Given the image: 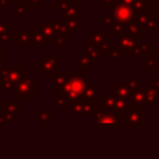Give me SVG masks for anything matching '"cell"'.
I'll return each mask as SVG.
<instances>
[{"label":"cell","instance_id":"obj_9","mask_svg":"<svg viewBox=\"0 0 159 159\" xmlns=\"http://www.w3.org/2000/svg\"><path fill=\"white\" fill-rule=\"evenodd\" d=\"M19 34H20V42L19 43H20L21 48H25L26 45L30 42V32H27V30H26L25 26H21Z\"/></svg>","mask_w":159,"mask_h":159},{"label":"cell","instance_id":"obj_1","mask_svg":"<svg viewBox=\"0 0 159 159\" xmlns=\"http://www.w3.org/2000/svg\"><path fill=\"white\" fill-rule=\"evenodd\" d=\"M55 7L61 10V21H63L70 30L77 27V30L81 31L82 0H60Z\"/></svg>","mask_w":159,"mask_h":159},{"label":"cell","instance_id":"obj_15","mask_svg":"<svg viewBox=\"0 0 159 159\" xmlns=\"http://www.w3.org/2000/svg\"><path fill=\"white\" fill-rule=\"evenodd\" d=\"M4 60H2V55H0V72L4 71Z\"/></svg>","mask_w":159,"mask_h":159},{"label":"cell","instance_id":"obj_10","mask_svg":"<svg viewBox=\"0 0 159 159\" xmlns=\"http://www.w3.org/2000/svg\"><path fill=\"white\" fill-rule=\"evenodd\" d=\"M26 7L27 9H42L43 0H26Z\"/></svg>","mask_w":159,"mask_h":159},{"label":"cell","instance_id":"obj_2","mask_svg":"<svg viewBox=\"0 0 159 159\" xmlns=\"http://www.w3.org/2000/svg\"><path fill=\"white\" fill-rule=\"evenodd\" d=\"M26 67L25 66H9L0 72V89L4 93H15L17 84L25 78Z\"/></svg>","mask_w":159,"mask_h":159},{"label":"cell","instance_id":"obj_8","mask_svg":"<svg viewBox=\"0 0 159 159\" xmlns=\"http://www.w3.org/2000/svg\"><path fill=\"white\" fill-rule=\"evenodd\" d=\"M43 39L39 32H31L30 34V43L32 48H41L43 45Z\"/></svg>","mask_w":159,"mask_h":159},{"label":"cell","instance_id":"obj_12","mask_svg":"<svg viewBox=\"0 0 159 159\" xmlns=\"http://www.w3.org/2000/svg\"><path fill=\"white\" fill-rule=\"evenodd\" d=\"M26 5H22V4H16L15 9H14V14L17 15V16H21V15H25L26 14Z\"/></svg>","mask_w":159,"mask_h":159},{"label":"cell","instance_id":"obj_14","mask_svg":"<svg viewBox=\"0 0 159 159\" xmlns=\"http://www.w3.org/2000/svg\"><path fill=\"white\" fill-rule=\"evenodd\" d=\"M10 7L9 0H0V10H7Z\"/></svg>","mask_w":159,"mask_h":159},{"label":"cell","instance_id":"obj_5","mask_svg":"<svg viewBox=\"0 0 159 159\" xmlns=\"http://www.w3.org/2000/svg\"><path fill=\"white\" fill-rule=\"evenodd\" d=\"M39 34L45 42H52L55 39V21H39Z\"/></svg>","mask_w":159,"mask_h":159},{"label":"cell","instance_id":"obj_3","mask_svg":"<svg viewBox=\"0 0 159 159\" xmlns=\"http://www.w3.org/2000/svg\"><path fill=\"white\" fill-rule=\"evenodd\" d=\"M135 14H138V12L130 5H128V4L123 2L122 0H119L113 6L112 16H113L114 21L117 22V25L125 26V25H129V24H132L134 21Z\"/></svg>","mask_w":159,"mask_h":159},{"label":"cell","instance_id":"obj_17","mask_svg":"<svg viewBox=\"0 0 159 159\" xmlns=\"http://www.w3.org/2000/svg\"><path fill=\"white\" fill-rule=\"evenodd\" d=\"M10 4H20V0H9Z\"/></svg>","mask_w":159,"mask_h":159},{"label":"cell","instance_id":"obj_6","mask_svg":"<svg viewBox=\"0 0 159 159\" xmlns=\"http://www.w3.org/2000/svg\"><path fill=\"white\" fill-rule=\"evenodd\" d=\"M57 58L58 56L55 57H50L47 55L43 56V58L41 61H39V70L42 71L45 75L47 73V71H53L56 68V63H57Z\"/></svg>","mask_w":159,"mask_h":159},{"label":"cell","instance_id":"obj_11","mask_svg":"<svg viewBox=\"0 0 159 159\" xmlns=\"http://www.w3.org/2000/svg\"><path fill=\"white\" fill-rule=\"evenodd\" d=\"M14 120H15V116L6 113L5 111H0V122H2L5 124V123H11Z\"/></svg>","mask_w":159,"mask_h":159},{"label":"cell","instance_id":"obj_7","mask_svg":"<svg viewBox=\"0 0 159 159\" xmlns=\"http://www.w3.org/2000/svg\"><path fill=\"white\" fill-rule=\"evenodd\" d=\"M4 111L15 117L20 116V101L19 99H4Z\"/></svg>","mask_w":159,"mask_h":159},{"label":"cell","instance_id":"obj_4","mask_svg":"<svg viewBox=\"0 0 159 159\" xmlns=\"http://www.w3.org/2000/svg\"><path fill=\"white\" fill-rule=\"evenodd\" d=\"M37 92V78L36 77H30V78H24L16 87L15 89V97L16 99H30L34 93Z\"/></svg>","mask_w":159,"mask_h":159},{"label":"cell","instance_id":"obj_16","mask_svg":"<svg viewBox=\"0 0 159 159\" xmlns=\"http://www.w3.org/2000/svg\"><path fill=\"white\" fill-rule=\"evenodd\" d=\"M2 52H4V43L0 41V55H2Z\"/></svg>","mask_w":159,"mask_h":159},{"label":"cell","instance_id":"obj_13","mask_svg":"<svg viewBox=\"0 0 159 159\" xmlns=\"http://www.w3.org/2000/svg\"><path fill=\"white\" fill-rule=\"evenodd\" d=\"M9 42H11V43H14V42H20V34H19V31L17 32H10L9 34Z\"/></svg>","mask_w":159,"mask_h":159},{"label":"cell","instance_id":"obj_18","mask_svg":"<svg viewBox=\"0 0 159 159\" xmlns=\"http://www.w3.org/2000/svg\"><path fill=\"white\" fill-rule=\"evenodd\" d=\"M157 19H158V25H159V6H158V16H157Z\"/></svg>","mask_w":159,"mask_h":159}]
</instances>
